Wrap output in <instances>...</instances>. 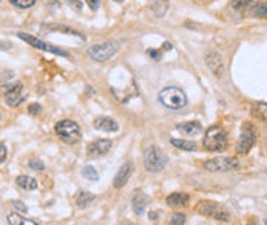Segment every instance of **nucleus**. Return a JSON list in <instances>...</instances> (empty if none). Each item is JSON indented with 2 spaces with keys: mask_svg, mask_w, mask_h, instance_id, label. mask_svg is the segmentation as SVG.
I'll use <instances>...</instances> for the list:
<instances>
[{
  "mask_svg": "<svg viewBox=\"0 0 267 225\" xmlns=\"http://www.w3.org/2000/svg\"><path fill=\"white\" fill-rule=\"evenodd\" d=\"M111 147H112L111 140H95L88 145L86 155H88V158L95 160V158H100V156L108 155Z\"/></svg>",
  "mask_w": 267,
  "mask_h": 225,
  "instance_id": "nucleus-11",
  "label": "nucleus"
},
{
  "mask_svg": "<svg viewBox=\"0 0 267 225\" xmlns=\"http://www.w3.org/2000/svg\"><path fill=\"white\" fill-rule=\"evenodd\" d=\"M167 8H169V2H167V0H154V3H152L154 14L158 16V17L165 16L166 11H167Z\"/></svg>",
  "mask_w": 267,
  "mask_h": 225,
  "instance_id": "nucleus-25",
  "label": "nucleus"
},
{
  "mask_svg": "<svg viewBox=\"0 0 267 225\" xmlns=\"http://www.w3.org/2000/svg\"><path fill=\"white\" fill-rule=\"evenodd\" d=\"M6 219H8V224H11V225H37L39 224L35 221L26 219V218L20 216V214H17V213H9Z\"/></svg>",
  "mask_w": 267,
  "mask_h": 225,
  "instance_id": "nucleus-21",
  "label": "nucleus"
},
{
  "mask_svg": "<svg viewBox=\"0 0 267 225\" xmlns=\"http://www.w3.org/2000/svg\"><path fill=\"white\" fill-rule=\"evenodd\" d=\"M206 64L207 67L211 69V72L217 77H220L224 71V64H223V58L220 54H217V52H211V54H207L206 57Z\"/></svg>",
  "mask_w": 267,
  "mask_h": 225,
  "instance_id": "nucleus-13",
  "label": "nucleus"
},
{
  "mask_svg": "<svg viewBox=\"0 0 267 225\" xmlns=\"http://www.w3.org/2000/svg\"><path fill=\"white\" fill-rule=\"evenodd\" d=\"M266 224H267V219H266Z\"/></svg>",
  "mask_w": 267,
  "mask_h": 225,
  "instance_id": "nucleus-41",
  "label": "nucleus"
},
{
  "mask_svg": "<svg viewBox=\"0 0 267 225\" xmlns=\"http://www.w3.org/2000/svg\"><path fill=\"white\" fill-rule=\"evenodd\" d=\"M17 37L22 38L23 42H26L28 45H31L34 48H37V49H42V51H48V52H52V54H57V55H62V57H69V54L60 49V48H57L54 45H50L46 43L43 40H40V38H37L34 35H30V34H25V32H17Z\"/></svg>",
  "mask_w": 267,
  "mask_h": 225,
  "instance_id": "nucleus-9",
  "label": "nucleus"
},
{
  "mask_svg": "<svg viewBox=\"0 0 267 225\" xmlns=\"http://www.w3.org/2000/svg\"><path fill=\"white\" fill-rule=\"evenodd\" d=\"M249 14L252 17H258V18H267V2H260L255 3L250 9Z\"/></svg>",
  "mask_w": 267,
  "mask_h": 225,
  "instance_id": "nucleus-22",
  "label": "nucleus"
},
{
  "mask_svg": "<svg viewBox=\"0 0 267 225\" xmlns=\"http://www.w3.org/2000/svg\"><path fill=\"white\" fill-rule=\"evenodd\" d=\"M170 144L175 145L177 149L180 150H186V152H194L197 149V144L192 143V141H186V140H177V138H172L170 140Z\"/></svg>",
  "mask_w": 267,
  "mask_h": 225,
  "instance_id": "nucleus-23",
  "label": "nucleus"
},
{
  "mask_svg": "<svg viewBox=\"0 0 267 225\" xmlns=\"http://www.w3.org/2000/svg\"><path fill=\"white\" fill-rule=\"evenodd\" d=\"M166 155L163 153V150L155 147V145H152L149 147L145 153V167L148 172H161L165 169L166 165Z\"/></svg>",
  "mask_w": 267,
  "mask_h": 225,
  "instance_id": "nucleus-6",
  "label": "nucleus"
},
{
  "mask_svg": "<svg viewBox=\"0 0 267 225\" xmlns=\"http://www.w3.org/2000/svg\"><path fill=\"white\" fill-rule=\"evenodd\" d=\"M50 29H52V31H60V32H66V34H72V35H77V37H80L82 40H86V37L84 35H82L79 31H75V29H72V28H68V26H59V25H54V26H50Z\"/></svg>",
  "mask_w": 267,
  "mask_h": 225,
  "instance_id": "nucleus-26",
  "label": "nucleus"
},
{
  "mask_svg": "<svg viewBox=\"0 0 267 225\" xmlns=\"http://www.w3.org/2000/svg\"><path fill=\"white\" fill-rule=\"evenodd\" d=\"M114 2H118V3H121V2H123V0H114Z\"/></svg>",
  "mask_w": 267,
  "mask_h": 225,
  "instance_id": "nucleus-39",
  "label": "nucleus"
},
{
  "mask_svg": "<svg viewBox=\"0 0 267 225\" xmlns=\"http://www.w3.org/2000/svg\"><path fill=\"white\" fill-rule=\"evenodd\" d=\"M146 204H148V196L143 192H137L132 198V209L137 214H143L146 210Z\"/></svg>",
  "mask_w": 267,
  "mask_h": 225,
  "instance_id": "nucleus-17",
  "label": "nucleus"
},
{
  "mask_svg": "<svg viewBox=\"0 0 267 225\" xmlns=\"http://www.w3.org/2000/svg\"><path fill=\"white\" fill-rule=\"evenodd\" d=\"M255 143H256V129L253 127V124L252 123L243 124L241 135H240V138H238V143H236V153L238 155L249 153L250 149L255 145Z\"/></svg>",
  "mask_w": 267,
  "mask_h": 225,
  "instance_id": "nucleus-5",
  "label": "nucleus"
},
{
  "mask_svg": "<svg viewBox=\"0 0 267 225\" xmlns=\"http://www.w3.org/2000/svg\"><path fill=\"white\" fill-rule=\"evenodd\" d=\"M55 133L66 143H77L82 138L79 124L72 120H62L55 124Z\"/></svg>",
  "mask_w": 267,
  "mask_h": 225,
  "instance_id": "nucleus-4",
  "label": "nucleus"
},
{
  "mask_svg": "<svg viewBox=\"0 0 267 225\" xmlns=\"http://www.w3.org/2000/svg\"><path fill=\"white\" fill-rule=\"evenodd\" d=\"M204 149L209 152H223L227 147V133L221 126H211L204 133Z\"/></svg>",
  "mask_w": 267,
  "mask_h": 225,
  "instance_id": "nucleus-1",
  "label": "nucleus"
},
{
  "mask_svg": "<svg viewBox=\"0 0 267 225\" xmlns=\"http://www.w3.org/2000/svg\"><path fill=\"white\" fill-rule=\"evenodd\" d=\"M177 130L187 135V136H197V135H200L203 132V126L200 124L198 121H187V123H183V124H178Z\"/></svg>",
  "mask_w": 267,
  "mask_h": 225,
  "instance_id": "nucleus-15",
  "label": "nucleus"
},
{
  "mask_svg": "<svg viewBox=\"0 0 267 225\" xmlns=\"http://www.w3.org/2000/svg\"><path fill=\"white\" fill-rule=\"evenodd\" d=\"M6 160V147L3 143H0V164H3Z\"/></svg>",
  "mask_w": 267,
  "mask_h": 225,
  "instance_id": "nucleus-35",
  "label": "nucleus"
},
{
  "mask_svg": "<svg viewBox=\"0 0 267 225\" xmlns=\"http://www.w3.org/2000/svg\"><path fill=\"white\" fill-rule=\"evenodd\" d=\"M252 115L256 120L267 123V103H256L252 106Z\"/></svg>",
  "mask_w": 267,
  "mask_h": 225,
  "instance_id": "nucleus-19",
  "label": "nucleus"
},
{
  "mask_svg": "<svg viewBox=\"0 0 267 225\" xmlns=\"http://www.w3.org/2000/svg\"><path fill=\"white\" fill-rule=\"evenodd\" d=\"M149 55H152V57H155V58H157V60H160V57H161V54H160V52H155V51H150V52H149Z\"/></svg>",
  "mask_w": 267,
  "mask_h": 225,
  "instance_id": "nucleus-36",
  "label": "nucleus"
},
{
  "mask_svg": "<svg viewBox=\"0 0 267 225\" xmlns=\"http://www.w3.org/2000/svg\"><path fill=\"white\" fill-rule=\"evenodd\" d=\"M118 51V45L114 42H108V43H101V45H94L88 49V54L92 60L95 62H108L109 58H112Z\"/></svg>",
  "mask_w": 267,
  "mask_h": 225,
  "instance_id": "nucleus-7",
  "label": "nucleus"
},
{
  "mask_svg": "<svg viewBox=\"0 0 267 225\" xmlns=\"http://www.w3.org/2000/svg\"><path fill=\"white\" fill-rule=\"evenodd\" d=\"M82 175L84 176L86 179H89V181H97L99 179V173H97V170H95L94 167H91V165H86L83 170H82Z\"/></svg>",
  "mask_w": 267,
  "mask_h": 225,
  "instance_id": "nucleus-27",
  "label": "nucleus"
},
{
  "mask_svg": "<svg viewBox=\"0 0 267 225\" xmlns=\"http://www.w3.org/2000/svg\"><path fill=\"white\" fill-rule=\"evenodd\" d=\"M158 98L170 111H180L187 104L186 94L178 87H166L158 94Z\"/></svg>",
  "mask_w": 267,
  "mask_h": 225,
  "instance_id": "nucleus-2",
  "label": "nucleus"
},
{
  "mask_svg": "<svg viewBox=\"0 0 267 225\" xmlns=\"http://www.w3.org/2000/svg\"><path fill=\"white\" fill-rule=\"evenodd\" d=\"M132 172H134V165H132L131 162H126L125 165H121V169L117 172L116 178H114V187H116V189L125 187L126 182H128L129 178H131Z\"/></svg>",
  "mask_w": 267,
  "mask_h": 225,
  "instance_id": "nucleus-12",
  "label": "nucleus"
},
{
  "mask_svg": "<svg viewBox=\"0 0 267 225\" xmlns=\"http://www.w3.org/2000/svg\"><path fill=\"white\" fill-rule=\"evenodd\" d=\"M5 91V103L9 107H17L18 104H22L25 100L23 95V84L22 83H14L11 86H8Z\"/></svg>",
  "mask_w": 267,
  "mask_h": 225,
  "instance_id": "nucleus-10",
  "label": "nucleus"
},
{
  "mask_svg": "<svg viewBox=\"0 0 267 225\" xmlns=\"http://www.w3.org/2000/svg\"><path fill=\"white\" fill-rule=\"evenodd\" d=\"M198 2H209V0H198Z\"/></svg>",
  "mask_w": 267,
  "mask_h": 225,
  "instance_id": "nucleus-40",
  "label": "nucleus"
},
{
  "mask_svg": "<svg viewBox=\"0 0 267 225\" xmlns=\"http://www.w3.org/2000/svg\"><path fill=\"white\" fill-rule=\"evenodd\" d=\"M66 5L72 8V11H77V13H80L83 9V3L80 2V0H66Z\"/></svg>",
  "mask_w": 267,
  "mask_h": 225,
  "instance_id": "nucleus-30",
  "label": "nucleus"
},
{
  "mask_svg": "<svg viewBox=\"0 0 267 225\" xmlns=\"http://www.w3.org/2000/svg\"><path fill=\"white\" fill-rule=\"evenodd\" d=\"M163 49H165V51H169V49H172V45H169V43H165V45H163Z\"/></svg>",
  "mask_w": 267,
  "mask_h": 225,
  "instance_id": "nucleus-37",
  "label": "nucleus"
},
{
  "mask_svg": "<svg viewBox=\"0 0 267 225\" xmlns=\"http://www.w3.org/2000/svg\"><path fill=\"white\" fill-rule=\"evenodd\" d=\"M195 209L200 214H203L206 218H212L215 221H221V222L231 221V213H229V210L224 205L217 204L214 201H200Z\"/></svg>",
  "mask_w": 267,
  "mask_h": 225,
  "instance_id": "nucleus-3",
  "label": "nucleus"
},
{
  "mask_svg": "<svg viewBox=\"0 0 267 225\" xmlns=\"http://www.w3.org/2000/svg\"><path fill=\"white\" fill-rule=\"evenodd\" d=\"M28 167H30L31 170H35V172H42V170H45V164L39 158H34L28 162Z\"/></svg>",
  "mask_w": 267,
  "mask_h": 225,
  "instance_id": "nucleus-29",
  "label": "nucleus"
},
{
  "mask_svg": "<svg viewBox=\"0 0 267 225\" xmlns=\"http://www.w3.org/2000/svg\"><path fill=\"white\" fill-rule=\"evenodd\" d=\"M28 111H30V113H33V115H39L42 111V106L40 104H30Z\"/></svg>",
  "mask_w": 267,
  "mask_h": 225,
  "instance_id": "nucleus-33",
  "label": "nucleus"
},
{
  "mask_svg": "<svg viewBox=\"0 0 267 225\" xmlns=\"http://www.w3.org/2000/svg\"><path fill=\"white\" fill-rule=\"evenodd\" d=\"M94 127L97 130H103V132H117L118 130L117 121H114L112 118H108V116H100V118L95 120Z\"/></svg>",
  "mask_w": 267,
  "mask_h": 225,
  "instance_id": "nucleus-16",
  "label": "nucleus"
},
{
  "mask_svg": "<svg viewBox=\"0 0 267 225\" xmlns=\"http://www.w3.org/2000/svg\"><path fill=\"white\" fill-rule=\"evenodd\" d=\"M184 222H186V216L183 213H175L172 216V219H170V224H174V225H181Z\"/></svg>",
  "mask_w": 267,
  "mask_h": 225,
  "instance_id": "nucleus-31",
  "label": "nucleus"
},
{
  "mask_svg": "<svg viewBox=\"0 0 267 225\" xmlns=\"http://www.w3.org/2000/svg\"><path fill=\"white\" fill-rule=\"evenodd\" d=\"M203 167L209 172H231V170H238L240 167V162L236 158H214L203 162Z\"/></svg>",
  "mask_w": 267,
  "mask_h": 225,
  "instance_id": "nucleus-8",
  "label": "nucleus"
},
{
  "mask_svg": "<svg viewBox=\"0 0 267 225\" xmlns=\"http://www.w3.org/2000/svg\"><path fill=\"white\" fill-rule=\"evenodd\" d=\"M258 0H232L231 6L235 9V11L241 13V11H246V9H250Z\"/></svg>",
  "mask_w": 267,
  "mask_h": 225,
  "instance_id": "nucleus-24",
  "label": "nucleus"
},
{
  "mask_svg": "<svg viewBox=\"0 0 267 225\" xmlns=\"http://www.w3.org/2000/svg\"><path fill=\"white\" fill-rule=\"evenodd\" d=\"M35 2H37V0H9V3H13L14 6L22 8V9L31 8L33 5H35Z\"/></svg>",
  "mask_w": 267,
  "mask_h": 225,
  "instance_id": "nucleus-28",
  "label": "nucleus"
},
{
  "mask_svg": "<svg viewBox=\"0 0 267 225\" xmlns=\"http://www.w3.org/2000/svg\"><path fill=\"white\" fill-rule=\"evenodd\" d=\"M17 185L20 189L23 190H35L37 187H39V184H37V181L34 178H31V176H28V175H20V176H17V179H16Z\"/></svg>",
  "mask_w": 267,
  "mask_h": 225,
  "instance_id": "nucleus-18",
  "label": "nucleus"
},
{
  "mask_svg": "<svg viewBox=\"0 0 267 225\" xmlns=\"http://www.w3.org/2000/svg\"><path fill=\"white\" fill-rule=\"evenodd\" d=\"M11 205H13V207L16 209V210H18V211H22V213H28V207H26V205L22 202V201H13L11 202Z\"/></svg>",
  "mask_w": 267,
  "mask_h": 225,
  "instance_id": "nucleus-32",
  "label": "nucleus"
},
{
  "mask_svg": "<svg viewBox=\"0 0 267 225\" xmlns=\"http://www.w3.org/2000/svg\"><path fill=\"white\" fill-rule=\"evenodd\" d=\"M190 201V196L187 193H183V192H175V193H170L169 196L166 198V204L169 207H175V209H180V207H186Z\"/></svg>",
  "mask_w": 267,
  "mask_h": 225,
  "instance_id": "nucleus-14",
  "label": "nucleus"
},
{
  "mask_svg": "<svg viewBox=\"0 0 267 225\" xmlns=\"http://www.w3.org/2000/svg\"><path fill=\"white\" fill-rule=\"evenodd\" d=\"M86 3L92 11H97V9L100 8V0H86Z\"/></svg>",
  "mask_w": 267,
  "mask_h": 225,
  "instance_id": "nucleus-34",
  "label": "nucleus"
},
{
  "mask_svg": "<svg viewBox=\"0 0 267 225\" xmlns=\"http://www.w3.org/2000/svg\"><path fill=\"white\" fill-rule=\"evenodd\" d=\"M149 218H150L152 221H157V213H150V214H149Z\"/></svg>",
  "mask_w": 267,
  "mask_h": 225,
  "instance_id": "nucleus-38",
  "label": "nucleus"
},
{
  "mask_svg": "<svg viewBox=\"0 0 267 225\" xmlns=\"http://www.w3.org/2000/svg\"><path fill=\"white\" fill-rule=\"evenodd\" d=\"M95 201V196L91 193V192H80L77 194V199H75V202H77V205L80 209H86L89 207V205Z\"/></svg>",
  "mask_w": 267,
  "mask_h": 225,
  "instance_id": "nucleus-20",
  "label": "nucleus"
}]
</instances>
